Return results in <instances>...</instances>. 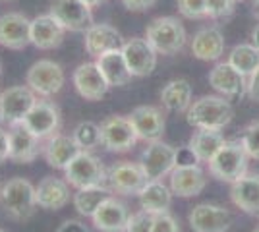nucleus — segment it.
Segmentation results:
<instances>
[{
	"label": "nucleus",
	"mask_w": 259,
	"mask_h": 232,
	"mask_svg": "<svg viewBox=\"0 0 259 232\" xmlns=\"http://www.w3.org/2000/svg\"><path fill=\"white\" fill-rule=\"evenodd\" d=\"M236 0H207V18L223 20L234 14Z\"/></svg>",
	"instance_id": "37"
},
{
	"label": "nucleus",
	"mask_w": 259,
	"mask_h": 232,
	"mask_svg": "<svg viewBox=\"0 0 259 232\" xmlns=\"http://www.w3.org/2000/svg\"><path fill=\"white\" fill-rule=\"evenodd\" d=\"M0 95H2V91H0Z\"/></svg>",
	"instance_id": "51"
},
{
	"label": "nucleus",
	"mask_w": 259,
	"mask_h": 232,
	"mask_svg": "<svg viewBox=\"0 0 259 232\" xmlns=\"http://www.w3.org/2000/svg\"><path fill=\"white\" fill-rule=\"evenodd\" d=\"M37 103V95L29 85H14L0 95V120L2 124L23 122L27 112Z\"/></svg>",
	"instance_id": "10"
},
{
	"label": "nucleus",
	"mask_w": 259,
	"mask_h": 232,
	"mask_svg": "<svg viewBox=\"0 0 259 232\" xmlns=\"http://www.w3.org/2000/svg\"><path fill=\"white\" fill-rule=\"evenodd\" d=\"M178 12L186 20H203L207 18V0H176Z\"/></svg>",
	"instance_id": "36"
},
{
	"label": "nucleus",
	"mask_w": 259,
	"mask_h": 232,
	"mask_svg": "<svg viewBox=\"0 0 259 232\" xmlns=\"http://www.w3.org/2000/svg\"><path fill=\"white\" fill-rule=\"evenodd\" d=\"M251 14L255 16V20L259 22V0H253V10H251Z\"/></svg>",
	"instance_id": "45"
},
{
	"label": "nucleus",
	"mask_w": 259,
	"mask_h": 232,
	"mask_svg": "<svg viewBox=\"0 0 259 232\" xmlns=\"http://www.w3.org/2000/svg\"><path fill=\"white\" fill-rule=\"evenodd\" d=\"M246 93H248V97L251 101H255L259 103V68L249 76L248 79V89H246Z\"/></svg>",
	"instance_id": "42"
},
{
	"label": "nucleus",
	"mask_w": 259,
	"mask_h": 232,
	"mask_svg": "<svg viewBox=\"0 0 259 232\" xmlns=\"http://www.w3.org/2000/svg\"><path fill=\"white\" fill-rule=\"evenodd\" d=\"M168 176H170V190L178 198H195L207 186L205 172L195 163L176 165Z\"/></svg>",
	"instance_id": "15"
},
{
	"label": "nucleus",
	"mask_w": 259,
	"mask_h": 232,
	"mask_svg": "<svg viewBox=\"0 0 259 232\" xmlns=\"http://www.w3.org/2000/svg\"><path fill=\"white\" fill-rule=\"evenodd\" d=\"M161 103L170 112H186L192 105V85L188 79H172L161 91Z\"/></svg>",
	"instance_id": "31"
},
{
	"label": "nucleus",
	"mask_w": 259,
	"mask_h": 232,
	"mask_svg": "<svg viewBox=\"0 0 259 232\" xmlns=\"http://www.w3.org/2000/svg\"><path fill=\"white\" fill-rule=\"evenodd\" d=\"M101 135H103V147H107L112 153H128L140 140L132 120L120 114L108 116L101 124Z\"/></svg>",
	"instance_id": "11"
},
{
	"label": "nucleus",
	"mask_w": 259,
	"mask_h": 232,
	"mask_svg": "<svg viewBox=\"0 0 259 232\" xmlns=\"http://www.w3.org/2000/svg\"><path fill=\"white\" fill-rule=\"evenodd\" d=\"M188 221L194 232H227L232 224V215L221 205L199 203L190 211Z\"/></svg>",
	"instance_id": "16"
},
{
	"label": "nucleus",
	"mask_w": 259,
	"mask_h": 232,
	"mask_svg": "<svg viewBox=\"0 0 259 232\" xmlns=\"http://www.w3.org/2000/svg\"><path fill=\"white\" fill-rule=\"evenodd\" d=\"M151 228H153V215H149L147 211L141 209L140 213L130 215L126 232H151Z\"/></svg>",
	"instance_id": "38"
},
{
	"label": "nucleus",
	"mask_w": 259,
	"mask_h": 232,
	"mask_svg": "<svg viewBox=\"0 0 259 232\" xmlns=\"http://www.w3.org/2000/svg\"><path fill=\"white\" fill-rule=\"evenodd\" d=\"M0 232H4V230H2V228H0Z\"/></svg>",
	"instance_id": "50"
},
{
	"label": "nucleus",
	"mask_w": 259,
	"mask_h": 232,
	"mask_svg": "<svg viewBox=\"0 0 259 232\" xmlns=\"http://www.w3.org/2000/svg\"><path fill=\"white\" fill-rule=\"evenodd\" d=\"M234 118V109L225 97L205 95L186 111V120L195 130H223Z\"/></svg>",
	"instance_id": "1"
},
{
	"label": "nucleus",
	"mask_w": 259,
	"mask_h": 232,
	"mask_svg": "<svg viewBox=\"0 0 259 232\" xmlns=\"http://www.w3.org/2000/svg\"><path fill=\"white\" fill-rule=\"evenodd\" d=\"M0 122H2V120H0Z\"/></svg>",
	"instance_id": "52"
},
{
	"label": "nucleus",
	"mask_w": 259,
	"mask_h": 232,
	"mask_svg": "<svg viewBox=\"0 0 259 232\" xmlns=\"http://www.w3.org/2000/svg\"><path fill=\"white\" fill-rule=\"evenodd\" d=\"M112 196V190L107 188L105 184H99V186H89V188H81L74 194V207L79 215L83 217H93V213L97 211V207L105 201L107 198Z\"/></svg>",
	"instance_id": "32"
},
{
	"label": "nucleus",
	"mask_w": 259,
	"mask_h": 232,
	"mask_svg": "<svg viewBox=\"0 0 259 232\" xmlns=\"http://www.w3.org/2000/svg\"><path fill=\"white\" fill-rule=\"evenodd\" d=\"M155 2L157 0H122V4L130 12H147L149 8H153Z\"/></svg>",
	"instance_id": "40"
},
{
	"label": "nucleus",
	"mask_w": 259,
	"mask_h": 232,
	"mask_svg": "<svg viewBox=\"0 0 259 232\" xmlns=\"http://www.w3.org/2000/svg\"><path fill=\"white\" fill-rule=\"evenodd\" d=\"M145 39L151 43V47L164 56L178 55L186 44V29L182 22L172 16H161L151 20V23L145 29Z\"/></svg>",
	"instance_id": "2"
},
{
	"label": "nucleus",
	"mask_w": 259,
	"mask_h": 232,
	"mask_svg": "<svg viewBox=\"0 0 259 232\" xmlns=\"http://www.w3.org/2000/svg\"><path fill=\"white\" fill-rule=\"evenodd\" d=\"M23 124L31 130L37 137L49 140L60 128V111L51 101H37L33 109L23 118Z\"/></svg>",
	"instance_id": "18"
},
{
	"label": "nucleus",
	"mask_w": 259,
	"mask_h": 232,
	"mask_svg": "<svg viewBox=\"0 0 259 232\" xmlns=\"http://www.w3.org/2000/svg\"><path fill=\"white\" fill-rule=\"evenodd\" d=\"M56 232H89V228L77 219H68L56 228Z\"/></svg>",
	"instance_id": "41"
},
{
	"label": "nucleus",
	"mask_w": 259,
	"mask_h": 232,
	"mask_svg": "<svg viewBox=\"0 0 259 232\" xmlns=\"http://www.w3.org/2000/svg\"><path fill=\"white\" fill-rule=\"evenodd\" d=\"M209 85L223 97H242L248 89V81L230 62H219L209 72Z\"/></svg>",
	"instance_id": "22"
},
{
	"label": "nucleus",
	"mask_w": 259,
	"mask_h": 232,
	"mask_svg": "<svg viewBox=\"0 0 259 232\" xmlns=\"http://www.w3.org/2000/svg\"><path fill=\"white\" fill-rule=\"evenodd\" d=\"M72 137H74L76 144L81 147V151H91V149H95V147H99V145H103L101 126L91 120L79 122L76 128H74Z\"/></svg>",
	"instance_id": "34"
},
{
	"label": "nucleus",
	"mask_w": 259,
	"mask_h": 232,
	"mask_svg": "<svg viewBox=\"0 0 259 232\" xmlns=\"http://www.w3.org/2000/svg\"><path fill=\"white\" fill-rule=\"evenodd\" d=\"M225 53V37L217 27H205L197 31L192 39V55L199 60L213 62Z\"/></svg>",
	"instance_id": "28"
},
{
	"label": "nucleus",
	"mask_w": 259,
	"mask_h": 232,
	"mask_svg": "<svg viewBox=\"0 0 259 232\" xmlns=\"http://www.w3.org/2000/svg\"><path fill=\"white\" fill-rule=\"evenodd\" d=\"M240 142L244 145V149H246L249 159L259 161V120L249 122L248 126L242 130Z\"/></svg>",
	"instance_id": "35"
},
{
	"label": "nucleus",
	"mask_w": 259,
	"mask_h": 232,
	"mask_svg": "<svg viewBox=\"0 0 259 232\" xmlns=\"http://www.w3.org/2000/svg\"><path fill=\"white\" fill-rule=\"evenodd\" d=\"M108 188L120 196H140V192L145 188L149 178L140 163L122 161L108 168Z\"/></svg>",
	"instance_id": "8"
},
{
	"label": "nucleus",
	"mask_w": 259,
	"mask_h": 232,
	"mask_svg": "<svg viewBox=\"0 0 259 232\" xmlns=\"http://www.w3.org/2000/svg\"><path fill=\"white\" fill-rule=\"evenodd\" d=\"M128 118L134 124L138 137L143 140V142H149V144L161 140L162 133H164V128H166L162 112L157 107H151V105L136 107Z\"/></svg>",
	"instance_id": "21"
},
{
	"label": "nucleus",
	"mask_w": 259,
	"mask_h": 232,
	"mask_svg": "<svg viewBox=\"0 0 259 232\" xmlns=\"http://www.w3.org/2000/svg\"><path fill=\"white\" fill-rule=\"evenodd\" d=\"M35 194H37V205L47 211L64 209L70 199L74 198L70 192V184L56 176H45L35 186Z\"/></svg>",
	"instance_id": "24"
},
{
	"label": "nucleus",
	"mask_w": 259,
	"mask_h": 232,
	"mask_svg": "<svg viewBox=\"0 0 259 232\" xmlns=\"http://www.w3.org/2000/svg\"><path fill=\"white\" fill-rule=\"evenodd\" d=\"M0 192H2V186H0Z\"/></svg>",
	"instance_id": "49"
},
{
	"label": "nucleus",
	"mask_w": 259,
	"mask_h": 232,
	"mask_svg": "<svg viewBox=\"0 0 259 232\" xmlns=\"http://www.w3.org/2000/svg\"><path fill=\"white\" fill-rule=\"evenodd\" d=\"M128 219V207L114 196L105 199L91 217V221L99 232H126Z\"/></svg>",
	"instance_id": "20"
},
{
	"label": "nucleus",
	"mask_w": 259,
	"mask_h": 232,
	"mask_svg": "<svg viewBox=\"0 0 259 232\" xmlns=\"http://www.w3.org/2000/svg\"><path fill=\"white\" fill-rule=\"evenodd\" d=\"M6 159H10V133L0 128V163H4Z\"/></svg>",
	"instance_id": "43"
},
{
	"label": "nucleus",
	"mask_w": 259,
	"mask_h": 232,
	"mask_svg": "<svg viewBox=\"0 0 259 232\" xmlns=\"http://www.w3.org/2000/svg\"><path fill=\"white\" fill-rule=\"evenodd\" d=\"M87 6H91V8H95V6H99V4H103L105 0H83Z\"/></svg>",
	"instance_id": "46"
},
{
	"label": "nucleus",
	"mask_w": 259,
	"mask_h": 232,
	"mask_svg": "<svg viewBox=\"0 0 259 232\" xmlns=\"http://www.w3.org/2000/svg\"><path fill=\"white\" fill-rule=\"evenodd\" d=\"M248 153L242 142H225L219 153L207 163L211 176L221 182H236L248 174Z\"/></svg>",
	"instance_id": "4"
},
{
	"label": "nucleus",
	"mask_w": 259,
	"mask_h": 232,
	"mask_svg": "<svg viewBox=\"0 0 259 232\" xmlns=\"http://www.w3.org/2000/svg\"><path fill=\"white\" fill-rule=\"evenodd\" d=\"M79 153H81V147L76 144V140L72 135H64V133H54L43 145L45 161L49 163V166L58 168V170H66L68 165Z\"/></svg>",
	"instance_id": "25"
},
{
	"label": "nucleus",
	"mask_w": 259,
	"mask_h": 232,
	"mask_svg": "<svg viewBox=\"0 0 259 232\" xmlns=\"http://www.w3.org/2000/svg\"><path fill=\"white\" fill-rule=\"evenodd\" d=\"M64 81V70L54 60H39V62H35L27 70V76H25V85H29L35 91V95L45 97V99L56 95L62 89Z\"/></svg>",
	"instance_id": "6"
},
{
	"label": "nucleus",
	"mask_w": 259,
	"mask_h": 232,
	"mask_svg": "<svg viewBox=\"0 0 259 232\" xmlns=\"http://www.w3.org/2000/svg\"><path fill=\"white\" fill-rule=\"evenodd\" d=\"M83 35H85L83 44L87 55H91L93 58L107 55L110 51H120L126 43L118 29L108 23H93Z\"/></svg>",
	"instance_id": "19"
},
{
	"label": "nucleus",
	"mask_w": 259,
	"mask_h": 232,
	"mask_svg": "<svg viewBox=\"0 0 259 232\" xmlns=\"http://www.w3.org/2000/svg\"><path fill=\"white\" fill-rule=\"evenodd\" d=\"M253 232H259V226H257V228H255V230H253Z\"/></svg>",
	"instance_id": "48"
},
{
	"label": "nucleus",
	"mask_w": 259,
	"mask_h": 232,
	"mask_svg": "<svg viewBox=\"0 0 259 232\" xmlns=\"http://www.w3.org/2000/svg\"><path fill=\"white\" fill-rule=\"evenodd\" d=\"M251 44L259 51V23L253 27V31H251Z\"/></svg>",
	"instance_id": "44"
},
{
	"label": "nucleus",
	"mask_w": 259,
	"mask_h": 232,
	"mask_svg": "<svg viewBox=\"0 0 259 232\" xmlns=\"http://www.w3.org/2000/svg\"><path fill=\"white\" fill-rule=\"evenodd\" d=\"M122 55L126 58V64H128L134 77L149 76L157 68V55L159 53L153 49L147 39H141V37L128 39L122 47Z\"/></svg>",
	"instance_id": "12"
},
{
	"label": "nucleus",
	"mask_w": 259,
	"mask_h": 232,
	"mask_svg": "<svg viewBox=\"0 0 259 232\" xmlns=\"http://www.w3.org/2000/svg\"><path fill=\"white\" fill-rule=\"evenodd\" d=\"M8 133H10V161L20 165H29L39 157L43 149L41 137H37L23 122L10 124Z\"/></svg>",
	"instance_id": "14"
},
{
	"label": "nucleus",
	"mask_w": 259,
	"mask_h": 232,
	"mask_svg": "<svg viewBox=\"0 0 259 232\" xmlns=\"http://www.w3.org/2000/svg\"><path fill=\"white\" fill-rule=\"evenodd\" d=\"M0 44L10 51H23L31 44V20L20 12L0 16Z\"/></svg>",
	"instance_id": "13"
},
{
	"label": "nucleus",
	"mask_w": 259,
	"mask_h": 232,
	"mask_svg": "<svg viewBox=\"0 0 259 232\" xmlns=\"http://www.w3.org/2000/svg\"><path fill=\"white\" fill-rule=\"evenodd\" d=\"M151 232H182L180 224L170 213H159L153 215V228Z\"/></svg>",
	"instance_id": "39"
},
{
	"label": "nucleus",
	"mask_w": 259,
	"mask_h": 232,
	"mask_svg": "<svg viewBox=\"0 0 259 232\" xmlns=\"http://www.w3.org/2000/svg\"><path fill=\"white\" fill-rule=\"evenodd\" d=\"M93 8L83 0H51L49 14L66 27V31L85 33L93 25Z\"/></svg>",
	"instance_id": "7"
},
{
	"label": "nucleus",
	"mask_w": 259,
	"mask_h": 232,
	"mask_svg": "<svg viewBox=\"0 0 259 232\" xmlns=\"http://www.w3.org/2000/svg\"><path fill=\"white\" fill-rule=\"evenodd\" d=\"M225 135L221 133V130H197V132L190 137V144L188 149L192 151L195 161H201V163H209L219 149L225 145Z\"/></svg>",
	"instance_id": "30"
},
{
	"label": "nucleus",
	"mask_w": 259,
	"mask_h": 232,
	"mask_svg": "<svg viewBox=\"0 0 259 232\" xmlns=\"http://www.w3.org/2000/svg\"><path fill=\"white\" fill-rule=\"evenodd\" d=\"M0 199L4 211L10 215L14 221H27L35 213L37 207V194L35 186L29 180L22 176L10 178L0 192Z\"/></svg>",
	"instance_id": "3"
},
{
	"label": "nucleus",
	"mask_w": 259,
	"mask_h": 232,
	"mask_svg": "<svg viewBox=\"0 0 259 232\" xmlns=\"http://www.w3.org/2000/svg\"><path fill=\"white\" fill-rule=\"evenodd\" d=\"M228 62L236 68L240 74L249 77L259 68V51L251 43L236 44L228 55Z\"/></svg>",
	"instance_id": "33"
},
{
	"label": "nucleus",
	"mask_w": 259,
	"mask_h": 232,
	"mask_svg": "<svg viewBox=\"0 0 259 232\" xmlns=\"http://www.w3.org/2000/svg\"><path fill=\"white\" fill-rule=\"evenodd\" d=\"M95 62H97L99 70L103 72V76H105L110 87H124L134 77L128 64H126V58L122 55V49L120 51H110L107 55L99 56Z\"/></svg>",
	"instance_id": "29"
},
{
	"label": "nucleus",
	"mask_w": 259,
	"mask_h": 232,
	"mask_svg": "<svg viewBox=\"0 0 259 232\" xmlns=\"http://www.w3.org/2000/svg\"><path fill=\"white\" fill-rule=\"evenodd\" d=\"M74 87L85 101H101L110 89L103 72L99 70L97 62H83L74 70Z\"/></svg>",
	"instance_id": "17"
},
{
	"label": "nucleus",
	"mask_w": 259,
	"mask_h": 232,
	"mask_svg": "<svg viewBox=\"0 0 259 232\" xmlns=\"http://www.w3.org/2000/svg\"><path fill=\"white\" fill-rule=\"evenodd\" d=\"M0 76H2V60H0Z\"/></svg>",
	"instance_id": "47"
},
{
	"label": "nucleus",
	"mask_w": 259,
	"mask_h": 232,
	"mask_svg": "<svg viewBox=\"0 0 259 232\" xmlns=\"http://www.w3.org/2000/svg\"><path fill=\"white\" fill-rule=\"evenodd\" d=\"M108 172L103 161L91 151H81L64 170V180L76 190L105 184Z\"/></svg>",
	"instance_id": "5"
},
{
	"label": "nucleus",
	"mask_w": 259,
	"mask_h": 232,
	"mask_svg": "<svg viewBox=\"0 0 259 232\" xmlns=\"http://www.w3.org/2000/svg\"><path fill=\"white\" fill-rule=\"evenodd\" d=\"M138 198H140L141 209L147 211L149 215L168 213L170 203H172V190L162 180H149Z\"/></svg>",
	"instance_id": "27"
},
{
	"label": "nucleus",
	"mask_w": 259,
	"mask_h": 232,
	"mask_svg": "<svg viewBox=\"0 0 259 232\" xmlns=\"http://www.w3.org/2000/svg\"><path fill=\"white\" fill-rule=\"evenodd\" d=\"M230 198L238 209L259 217V174H246L232 182Z\"/></svg>",
	"instance_id": "26"
},
{
	"label": "nucleus",
	"mask_w": 259,
	"mask_h": 232,
	"mask_svg": "<svg viewBox=\"0 0 259 232\" xmlns=\"http://www.w3.org/2000/svg\"><path fill=\"white\" fill-rule=\"evenodd\" d=\"M64 35L66 27L51 14H43L31 20V44L41 51L58 49L64 41Z\"/></svg>",
	"instance_id": "23"
},
{
	"label": "nucleus",
	"mask_w": 259,
	"mask_h": 232,
	"mask_svg": "<svg viewBox=\"0 0 259 232\" xmlns=\"http://www.w3.org/2000/svg\"><path fill=\"white\" fill-rule=\"evenodd\" d=\"M140 165L149 180H162L178 165V151L172 145L157 140L145 147V151L141 153Z\"/></svg>",
	"instance_id": "9"
}]
</instances>
